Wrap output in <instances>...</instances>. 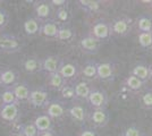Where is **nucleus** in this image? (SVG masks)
I'll use <instances>...</instances> for the list:
<instances>
[{"mask_svg":"<svg viewBox=\"0 0 152 136\" xmlns=\"http://www.w3.org/2000/svg\"><path fill=\"white\" fill-rule=\"evenodd\" d=\"M22 48L18 38L13 34L0 33V52L4 53H16Z\"/></svg>","mask_w":152,"mask_h":136,"instance_id":"obj_1","label":"nucleus"},{"mask_svg":"<svg viewBox=\"0 0 152 136\" xmlns=\"http://www.w3.org/2000/svg\"><path fill=\"white\" fill-rule=\"evenodd\" d=\"M86 101L93 109H107L109 95L103 89H93Z\"/></svg>","mask_w":152,"mask_h":136,"instance_id":"obj_2","label":"nucleus"},{"mask_svg":"<svg viewBox=\"0 0 152 136\" xmlns=\"http://www.w3.org/2000/svg\"><path fill=\"white\" fill-rule=\"evenodd\" d=\"M27 102L34 108L47 107V104L49 103V92L43 87L31 90Z\"/></svg>","mask_w":152,"mask_h":136,"instance_id":"obj_3","label":"nucleus"},{"mask_svg":"<svg viewBox=\"0 0 152 136\" xmlns=\"http://www.w3.org/2000/svg\"><path fill=\"white\" fill-rule=\"evenodd\" d=\"M116 65L113 61L96 63V78L103 82H109L115 78Z\"/></svg>","mask_w":152,"mask_h":136,"instance_id":"obj_4","label":"nucleus"},{"mask_svg":"<svg viewBox=\"0 0 152 136\" xmlns=\"http://www.w3.org/2000/svg\"><path fill=\"white\" fill-rule=\"evenodd\" d=\"M58 73L63 76L67 82L68 81H74L77 78L78 74H80V66L75 61L72 60H64L61 63V66L59 68Z\"/></svg>","mask_w":152,"mask_h":136,"instance_id":"obj_5","label":"nucleus"},{"mask_svg":"<svg viewBox=\"0 0 152 136\" xmlns=\"http://www.w3.org/2000/svg\"><path fill=\"white\" fill-rule=\"evenodd\" d=\"M18 104L2 105L0 108V118L7 123H17L22 116V111Z\"/></svg>","mask_w":152,"mask_h":136,"instance_id":"obj_6","label":"nucleus"},{"mask_svg":"<svg viewBox=\"0 0 152 136\" xmlns=\"http://www.w3.org/2000/svg\"><path fill=\"white\" fill-rule=\"evenodd\" d=\"M111 27H110V23H108L106 20H100L96 23H94V25L92 26L91 30V36H93L94 39L99 40L101 42L102 40L109 39V36L111 35Z\"/></svg>","mask_w":152,"mask_h":136,"instance_id":"obj_7","label":"nucleus"},{"mask_svg":"<svg viewBox=\"0 0 152 136\" xmlns=\"http://www.w3.org/2000/svg\"><path fill=\"white\" fill-rule=\"evenodd\" d=\"M110 27H111V33L119 36H125L132 31V20L127 17L116 18L113 20V23H110Z\"/></svg>","mask_w":152,"mask_h":136,"instance_id":"obj_8","label":"nucleus"},{"mask_svg":"<svg viewBox=\"0 0 152 136\" xmlns=\"http://www.w3.org/2000/svg\"><path fill=\"white\" fill-rule=\"evenodd\" d=\"M66 113H67V108H66L65 103L61 101H58V100L49 101V103L45 107V115L50 117L52 120L53 119H60Z\"/></svg>","mask_w":152,"mask_h":136,"instance_id":"obj_9","label":"nucleus"},{"mask_svg":"<svg viewBox=\"0 0 152 136\" xmlns=\"http://www.w3.org/2000/svg\"><path fill=\"white\" fill-rule=\"evenodd\" d=\"M67 113L72 118L73 121L80 124V125H83L85 123L86 117H88V111L85 109V107L78 102H74L70 104L67 108Z\"/></svg>","mask_w":152,"mask_h":136,"instance_id":"obj_10","label":"nucleus"},{"mask_svg":"<svg viewBox=\"0 0 152 136\" xmlns=\"http://www.w3.org/2000/svg\"><path fill=\"white\" fill-rule=\"evenodd\" d=\"M90 121L94 127L103 128L110 121V115L107 109H94L90 113Z\"/></svg>","mask_w":152,"mask_h":136,"instance_id":"obj_11","label":"nucleus"},{"mask_svg":"<svg viewBox=\"0 0 152 136\" xmlns=\"http://www.w3.org/2000/svg\"><path fill=\"white\" fill-rule=\"evenodd\" d=\"M100 45H101V42L99 40L94 39L93 36H91L90 34L82 38L80 41V47H81L82 51L84 53H88V55L98 53L99 49H100Z\"/></svg>","mask_w":152,"mask_h":136,"instance_id":"obj_12","label":"nucleus"},{"mask_svg":"<svg viewBox=\"0 0 152 136\" xmlns=\"http://www.w3.org/2000/svg\"><path fill=\"white\" fill-rule=\"evenodd\" d=\"M63 59L58 56H48L45 59H42V71L47 74L57 73L61 66Z\"/></svg>","mask_w":152,"mask_h":136,"instance_id":"obj_13","label":"nucleus"},{"mask_svg":"<svg viewBox=\"0 0 152 136\" xmlns=\"http://www.w3.org/2000/svg\"><path fill=\"white\" fill-rule=\"evenodd\" d=\"M58 31H59V24L56 20H45L41 23L40 33L43 34L47 38L57 39Z\"/></svg>","mask_w":152,"mask_h":136,"instance_id":"obj_14","label":"nucleus"},{"mask_svg":"<svg viewBox=\"0 0 152 136\" xmlns=\"http://www.w3.org/2000/svg\"><path fill=\"white\" fill-rule=\"evenodd\" d=\"M23 69L28 74H35L38 71H42V59L38 57H27L23 61Z\"/></svg>","mask_w":152,"mask_h":136,"instance_id":"obj_15","label":"nucleus"},{"mask_svg":"<svg viewBox=\"0 0 152 136\" xmlns=\"http://www.w3.org/2000/svg\"><path fill=\"white\" fill-rule=\"evenodd\" d=\"M33 124L37 127V129L39 130V133L49 132V130L53 129V121L50 117H48L45 113H42V115H39L35 117Z\"/></svg>","mask_w":152,"mask_h":136,"instance_id":"obj_16","label":"nucleus"},{"mask_svg":"<svg viewBox=\"0 0 152 136\" xmlns=\"http://www.w3.org/2000/svg\"><path fill=\"white\" fill-rule=\"evenodd\" d=\"M34 13L37 15V20H39L40 22L48 20L51 15L50 2H45V1L37 2L34 5Z\"/></svg>","mask_w":152,"mask_h":136,"instance_id":"obj_17","label":"nucleus"},{"mask_svg":"<svg viewBox=\"0 0 152 136\" xmlns=\"http://www.w3.org/2000/svg\"><path fill=\"white\" fill-rule=\"evenodd\" d=\"M66 84H68V82L58 71L48 74V76H47V85L52 90L60 91Z\"/></svg>","mask_w":152,"mask_h":136,"instance_id":"obj_18","label":"nucleus"},{"mask_svg":"<svg viewBox=\"0 0 152 136\" xmlns=\"http://www.w3.org/2000/svg\"><path fill=\"white\" fill-rule=\"evenodd\" d=\"M0 77H1V85L6 89H10L17 83V74L14 69L7 68L4 71H0Z\"/></svg>","mask_w":152,"mask_h":136,"instance_id":"obj_19","label":"nucleus"},{"mask_svg":"<svg viewBox=\"0 0 152 136\" xmlns=\"http://www.w3.org/2000/svg\"><path fill=\"white\" fill-rule=\"evenodd\" d=\"M10 89L14 92V94H15V97H16L18 102L28 100L30 93H31V89H30V86L26 83H16Z\"/></svg>","mask_w":152,"mask_h":136,"instance_id":"obj_20","label":"nucleus"},{"mask_svg":"<svg viewBox=\"0 0 152 136\" xmlns=\"http://www.w3.org/2000/svg\"><path fill=\"white\" fill-rule=\"evenodd\" d=\"M93 89L94 87H92L88 82H84V81L75 83L74 84V90H75L76 99H82V100L86 101L90 95V93L92 92Z\"/></svg>","mask_w":152,"mask_h":136,"instance_id":"obj_21","label":"nucleus"},{"mask_svg":"<svg viewBox=\"0 0 152 136\" xmlns=\"http://www.w3.org/2000/svg\"><path fill=\"white\" fill-rule=\"evenodd\" d=\"M41 23L39 20L34 18V17H30L24 22L23 24V28H24V32L30 35V36H33V35H37V34H40V30H41Z\"/></svg>","mask_w":152,"mask_h":136,"instance_id":"obj_22","label":"nucleus"},{"mask_svg":"<svg viewBox=\"0 0 152 136\" xmlns=\"http://www.w3.org/2000/svg\"><path fill=\"white\" fill-rule=\"evenodd\" d=\"M77 4L82 8L85 13L88 14H95L101 10V1L96 0H80Z\"/></svg>","mask_w":152,"mask_h":136,"instance_id":"obj_23","label":"nucleus"},{"mask_svg":"<svg viewBox=\"0 0 152 136\" xmlns=\"http://www.w3.org/2000/svg\"><path fill=\"white\" fill-rule=\"evenodd\" d=\"M132 75L137 77L139 79H141L142 82L146 83L148 79L150 78V67L143 64H140L136 65L132 71Z\"/></svg>","mask_w":152,"mask_h":136,"instance_id":"obj_24","label":"nucleus"},{"mask_svg":"<svg viewBox=\"0 0 152 136\" xmlns=\"http://www.w3.org/2000/svg\"><path fill=\"white\" fill-rule=\"evenodd\" d=\"M144 82H142L141 79H139L137 77L133 76L132 74L128 75L125 79H124V85L126 86L129 91H133V92H137L140 91L143 86H144Z\"/></svg>","mask_w":152,"mask_h":136,"instance_id":"obj_25","label":"nucleus"},{"mask_svg":"<svg viewBox=\"0 0 152 136\" xmlns=\"http://www.w3.org/2000/svg\"><path fill=\"white\" fill-rule=\"evenodd\" d=\"M76 36L74 30L70 26L61 25L59 26V31H58L57 39L60 41H70Z\"/></svg>","mask_w":152,"mask_h":136,"instance_id":"obj_26","label":"nucleus"},{"mask_svg":"<svg viewBox=\"0 0 152 136\" xmlns=\"http://www.w3.org/2000/svg\"><path fill=\"white\" fill-rule=\"evenodd\" d=\"M82 75L88 79H95L96 78V63L89 61L82 68Z\"/></svg>","mask_w":152,"mask_h":136,"instance_id":"obj_27","label":"nucleus"},{"mask_svg":"<svg viewBox=\"0 0 152 136\" xmlns=\"http://www.w3.org/2000/svg\"><path fill=\"white\" fill-rule=\"evenodd\" d=\"M0 100L2 105H7V104H18L19 102L15 97L14 92L12 89H6L1 94H0Z\"/></svg>","mask_w":152,"mask_h":136,"instance_id":"obj_28","label":"nucleus"},{"mask_svg":"<svg viewBox=\"0 0 152 136\" xmlns=\"http://www.w3.org/2000/svg\"><path fill=\"white\" fill-rule=\"evenodd\" d=\"M70 18V14L69 10L67 9V7L64 6V7H59L57 8L56 10V22L58 24H66L69 22Z\"/></svg>","mask_w":152,"mask_h":136,"instance_id":"obj_29","label":"nucleus"},{"mask_svg":"<svg viewBox=\"0 0 152 136\" xmlns=\"http://www.w3.org/2000/svg\"><path fill=\"white\" fill-rule=\"evenodd\" d=\"M137 27L140 32H152V18L149 16H141L137 20Z\"/></svg>","mask_w":152,"mask_h":136,"instance_id":"obj_30","label":"nucleus"},{"mask_svg":"<svg viewBox=\"0 0 152 136\" xmlns=\"http://www.w3.org/2000/svg\"><path fill=\"white\" fill-rule=\"evenodd\" d=\"M18 132L22 133L24 136H39V134H40L33 123L22 124L18 127Z\"/></svg>","mask_w":152,"mask_h":136,"instance_id":"obj_31","label":"nucleus"},{"mask_svg":"<svg viewBox=\"0 0 152 136\" xmlns=\"http://www.w3.org/2000/svg\"><path fill=\"white\" fill-rule=\"evenodd\" d=\"M60 92V95L63 99L65 100H74L76 99L75 95V90H74V85L72 84H66L64 86L61 90L59 91Z\"/></svg>","mask_w":152,"mask_h":136,"instance_id":"obj_32","label":"nucleus"},{"mask_svg":"<svg viewBox=\"0 0 152 136\" xmlns=\"http://www.w3.org/2000/svg\"><path fill=\"white\" fill-rule=\"evenodd\" d=\"M139 43L142 48H152V32H140Z\"/></svg>","mask_w":152,"mask_h":136,"instance_id":"obj_33","label":"nucleus"},{"mask_svg":"<svg viewBox=\"0 0 152 136\" xmlns=\"http://www.w3.org/2000/svg\"><path fill=\"white\" fill-rule=\"evenodd\" d=\"M141 104L146 110H152V90L146 91L141 97Z\"/></svg>","mask_w":152,"mask_h":136,"instance_id":"obj_34","label":"nucleus"},{"mask_svg":"<svg viewBox=\"0 0 152 136\" xmlns=\"http://www.w3.org/2000/svg\"><path fill=\"white\" fill-rule=\"evenodd\" d=\"M123 136H146V134L137 126H129L121 133Z\"/></svg>","mask_w":152,"mask_h":136,"instance_id":"obj_35","label":"nucleus"},{"mask_svg":"<svg viewBox=\"0 0 152 136\" xmlns=\"http://www.w3.org/2000/svg\"><path fill=\"white\" fill-rule=\"evenodd\" d=\"M9 22V14L6 9L0 8V30H4Z\"/></svg>","mask_w":152,"mask_h":136,"instance_id":"obj_36","label":"nucleus"},{"mask_svg":"<svg viewBox=\"0 0 152 136\" xmlns=\"http://www.w3.org/2000/svg\"><path fill=\"white\" fill-rule=\"evenodd\" d=\"M78 136H100L94 129H91V128H85L80 132Z\"/></svg>","mask_w":152,"mask_h":136,"instance_id":"obj_37","label":"nucleus"},{"mask_svg":"<svg viewBox=\"0 0 152 136\" xmlns=\"http://www.w3.org/2000/svg\"><path fill=\"white\" fill-rule=\"evenodd\" d=\"M51 6H56V7H64L67 5V1L66 0H51L50 1Z\"/></svg>","mask_w":152,"mask_h":136,"instance_id":"obj_38","label":"nucleus"},{"mask_svg":"<svg viewBox=\"0 0 152 136\" xmlns=\"http://www.w3.org/2000/svg\"><path fill=\"white\" fill-rule=\"evenodd\" d=\"M39 136H57V134L53 130H49V132H42V133H40Z\"/></svg>","mask_w":152,"mask_h":136,"instance_id":"obj_39","label":"nucleus"},{"mask_svg":"<svg viewBox=\"0 0 152 136\" xmlns=\"http://www.w3.org/2000/svg\"><path fill=\"white\" fill-rule=\"evenodd\" d=\"M12 136H24V135H23L22 133H19V132H16V133H14Z\"/></svg>","mask_w":152,"mask_h":136,"instance_id":"obj_40","label":"nucleus"},{"mask_svg":"<svg viewBox=\"0 0 152 136\" xmlns=\"http://www.w3.org/2000/svg\"><path fill=\"white\" fill-rule=\"evenodd\" d=\"M150 78H152V67H150Z\"/></svg>","mask_w":152,"mask_h":136,"instance_id":"obj_41","label":"nucleus"},{"mask_svg":"<svg viewBox=\"0 0 152 136\" xmlns=\"http://www.w3.org/2000/svg\"><path fill=\"white\" fill-rule=\"evenodd\" d=\"M0 85H1V77H0Z\"/></svg>","mask_w":152,"mask_h":136,"instance_id":"obj_42","label":"nucleus"},{"mask_svg":"<svg viewBox=\"0 0 152 136\" xmlns=\"http://www.w3.org/2000/svg\"><path fill=\"white\" fill-rule=\"evenodd\" d=\"M151 6H152V1H151Z\"/></svg>","mask_w":152,"mask_h":136,"instance_id":"obj_43","label":"nucleus"},{"mask_svg":"<svg viewBox=\"0 0 152 136\" xmlns=\"http://www.w3.org/2000/svg\"><path fill=\"white\" fill-rule=\"evenodd\" d=\"M121 136H123V135H121Z\"/></svg>","mask_w":152,"mask_h":136,"instance_id":"obj_44","label":"nucleus"}]
</instances>
